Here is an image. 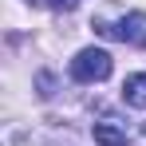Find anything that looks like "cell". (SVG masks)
<instances>
[{"label": "cell", "mask_w": 146, "mask_h": 146, "mask_svg": "<svg viewBox=\"0 0 146 146\" xmlns=\"http://www.w3.org/2000/svg\"><path fill=\"white\" fill-rule=\"evenodd\" d=\"M111 55L103 48H83L79 55L71 59V79L75 83H103L107 75H111Z\"/></svg>", "instance_id": "1"}, {"label": "cell", "mask_w": 146, "mask_h": 146, "mask_svg": "<svg viewBox=\"0 0 146 146\" xmlns=\"http://www.w3.org/2000/svg\"><path fill=\"white\" fill-rule=\"evenodd\" d=\"M99 32L103 36H111V40H119V44H146V12H130V16H122V20H99Z\"/></svg>", "instance_id": "2"}, {"label": "cell", "mask_w": 146, "mask_h": 146, "mask_svg": "<svg viewBox=\"0 0 146 146\" xmlns=\"http://www.w3.org/2000/svg\"><path fill=\"white\" fill-rule=\"evenodd\" d=\"M91 134H95L99 146H126V126L115 122V119H99L91 126Z\"/></svg>", "instance_id": "3"}, {"label": "cell", "mask_w": 146, "mask_h": 146, "mask_svg": "<svg viewBox=\"0 0 146 146\" xmlns=\"http://www.w3.org/2000/svg\"><path fill=\"white\" fill-rule=\"evenodd\" d=\"M122 103L134 111H146V71H134L122 83Z\"/></svg>", "instance_id": "4"}, {"label": "cell", "mask_w": 146, "mask_h": 146, "mask_svg": "<svg viewBox=\"0 0 146 146\" xmlns=\"http://www.w3.org/2000/svg\"><path fill=\"white\" fill-rule=\"evenodd\" d=\"M36 83H40V95L48 99V95H51V75H48V71H40V75H36Z\"/></svg>", "instance_id": "5"}, {"label": "cell", "mask_w": 146, "mask_h": 146, "mask_svg": "<svg viewBox=\"0 0 146 146\" xmlns=\"http://www.w3.org/2000/svg\"><path fill=\"white\" fill-rule=\"evenodd\" d=\"M48 4H51V8H59V12H71L79 0H48Z\"/></svg>", "instance_id": "6"}, {"label": "cell", "mask_w": 146, "mask_h": 146, "mask_svg": "<svg viewBox=\"0 0 146 146\" xmlns=\"http://www.w3.org/2000/svg\"><path fill=\"white\" fill-rule=\"evenodd\" d=\"M28 4H36V0H28Z\"/></svg>", "instance_id": "7"}]
</instances>
